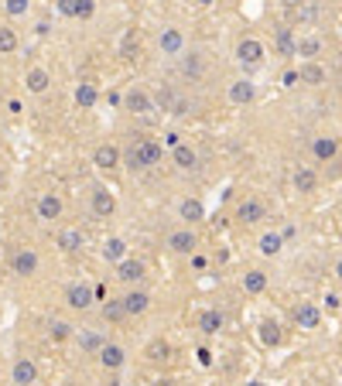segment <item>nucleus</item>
Segmentation results:
<instances>
[{"instance_id": "nucleus-24", "label": "nucleus", "mask_w": 342, "mask_h": 386, "mask_svg": "<svg viewBox=\"0 0 342 386\" xmlns=\"http://www.w3.org/2000/svg\"><path fill=\"white\" fill-rule=\"evenodd\" d=\"M222 325H226V318H222V311L219 308H206L202 314H199V328H202V335H219Z\"/></svg>"}, {"instance_id": "nucleus-29", "label": "nucleus", "mask_w": 342, "mask_h": 386, "mask_svg": "<svg viewBox=\"0 0 342 386\" xmlns=\"http://www.w3.org/2000/svg\"><path fill=\"white\" fill-rule=\"evenodd\" d=\"M140 154H144V164H147V168H158V164L165 161V147H161L158 140L144 137V140H140Z\"/></svg>"}, {"instance_id": "nucleus-6", "label": "nucleus", "mask_w": 342, "mask_h": 386, "mask_svg": "<svg viewBox=\"0 0 342 386\" xmlns=\"http://www.w3.org/2000/svg\"><path fill=\"white\" fill-rule=\"evenodd\" d=\"M38 362L35 359H28V355H17L14 359V366H10V383H17V386H31V383H38Z\"/></svg>"}, {"instance_id": "nucleus-20", "label": "nucleus", "mask_w": 342, "mask_h": 386, "mask_svg": "<svg viewBox=\"0 0 342 386\" xmlns=\"http://www.w3.org/2000/svg\"><path fill=\"white\" fill-rule=\"evenodd\" d=\"M55 243H58V250H62V253H79V250L86 246V232L76 230V226H69V230L58 232V239H55Z\"/></svg>"}, {"instance_id": "nucleus-17", "label": "nucleus", "mask_w": 342, "mask_h": 386, "mask_svg": "<svg viewBox=\"0 0 342 386\" xmlns=\"http://www.w3.org/2000/svg\"><path fill=\"white\" fill-rule=\"evenodd\" d=\"M158 48H161L165 55H171V58H178V55L185 51V35H181V28H161Z\"/></svg>"}, {"instance_id": "nucleus-18", "label": "nucleus", "mask_w": 342, "mask_h": 386, "mask_svg": "<svg viewBox=\"0 0 342 386\" xmlns=\"http://www.w3.org/2000/svg\"><path fill=\"white\" fill-rule=\"evenodd\" d=\"M171 161H174V168H178V171H195V168H199V154H195V147H192V144H181V140L171 147Z\"/></svg>"}, {"instance_id": "nucleus-47", "label": "nucleus", "mask_w": 342, "mask_h": 386, "mask_svg": "<svg viewBox=\"0 0 342 386\" xmlns=\"http://www.w3.org/2000/svg\"><path fill=\"white\" fill-rule=\"evenodd\" d=\"M336 277H339V280H342V260H339V264H336Z\"/></svg>"}, {"instance_id": "nucleus-37", "label": "nucleus", "mask_w": 342, "mask_h": 386, "mask_svg": "<svg viewBox=\"0 0 342 386\" xmlns=\"http://www.w3.org/2000/svg\"><path fill=\"white\" fill-rule=\"evenodd\" d=\"M103 318H106V321H113V325H117V321H124V318H127L124 301H120V298H117V301H106V305H103Z\"/></svg>"}, {"instance_id": "nucleus-38", "label": "nucleus", "mask_w": 342, "mask_h": 386, "mask_svg": "<svg viewBox=\"0 0 342 386\" xmlns=\"http://www.w3.org/2000/svg\"><path fill=\"white\" fill-rule=\"evenodd\" d=\"M3 10L7 17H24L31 10V0H3Z\"/></svg>"}, {"instance_id": "nucleus-30", "label": "nucleus", "mask_w": 342, "mask_h": 386, "mask_svg": "<svg viewBox=\"0 0 342 386\" xmlns=\"http://www.w3.org/2000/svg\"><path fill=\"white\" fill-rule=\"evenodd\" d=\"M76 335V328H72V321H65V318H55L51 325H48V339L51 342H69Z\"/></svg>"}, {"instance_id": "nucleus-26", "label": "nucleus", "mask_w": 342, "mask_h": 386, "mask_svg": "<svg viewBox=\"0 0 342 386\" xmlns=\"http://www.w3.org/2000/svg\"><path fill=\"white\" fill-rule=\"evenodd\" d=\"M178 219H185V223H199V219H206L202 202H199V198H181V202H178Z\"/></svg>"}, {"instance_id": "nucleus-8", "label": "nucleus", "mask_w": 342, "mask_h": 386, "mask_svg": "<svg viewBox=\"0 0 342 386\" xmlns=\"http://www.w3.org/2000/svg\"><path fill=\"white\" fill-rule=\"evenodd\" d=\"M325 79H329V72H325V65H322L318 58H304V62L298 65V82L301 86L318 89V86H325Z\"/></svg>"}, {"instance_id": "nucleus-33", "label": "nucleus", "mask_w": 342, "mask_h": 386, "mask_svg": "<svg viewBox=\"0 0 342 386\" xmlns=\"http://www.w3.org/2000/svg\"><path fill=\"white\" fill-rule=\"evenodd\" d=\"M17 45H21L17 31H14L10 24H0V55H14V51H17Z\"/></svg>"}, {"instance_id": "nucleus-28", "label": "nucleus", "mask_w": 342, "mask_h": 386, "mask_svg": "<svg viewBox=\"0 0 342 386\" xmlns=\"http://www.w3.org/2000/svg\"><path fill=\"white\" fill-rule=\"evenodd\" d=\"M144 355L154 362V366H161V362H168V355H171V346H168V339H151L147 346H144Z\"/></svg>"}, {"instance_id": "nucleus-1", "label": "nucleus", "mask_w": 342, "mask_h": 386, "mask_svg": "<svg viewBox=\"0 0 342 386\" xmlns=\"http://www.w3.org/2000/svg\"><path fill=\"white\" fill-rule=\"evenodd\" d=\"M233 55H236V62H240L243 69H256V65H263L267 48H263L256 38H240L236 41V48H233Z\"/></svg>"}, {"instance_id": "nucleus-15", "label": "nucleus", "mask_w": 342, "mask_h": 386, "mask_svg": "<svg viewBox=\"0 0 342 386\" xmlns=\"http://www.w3.org/2000/svg\"><path fill=\"white\" fill-rule=\"evenodd\" d=\"M226 96H229L233 106H250L256 99V86L250 79H236V82H229V93H226Z\"/></svg>"}, {"instance_id": "nucleus-46", "label": "nucleus", "mask_w": 342, "mask_h": 386, "mask_svg": "<svg viewBox=\"0 0 342 386\" xmlns=\"http://www.w3.org/2000/svg\"><path fill=\"white\" fill-rule=\"evenodd\" d=\"M192 3H199V7H213L215 0H192Z\"/></svg>"}, {"instance_id": "nucleus-13", "label": "nucleus", "mask_w": 342, "mask_h": 386, "mask_svg": "<svg viewBox=\"0 0 342 386\" xmlns=\"http://www.w3.org/2000/svg\"><path fill=\"white\" fill-rule=\"evenodd\" d=\"M256 339H260V346L277 348L281 342H284V328H281V321H277V318H263V321L256 325Z\"/></svg>"}, {"instance_id": "nucleus-21", "label": "nucleus", "mask_w": 342, "mask_h": 386, "mask_svg": "<svg viewBox=\"0 0 342 386\" xmlns=\"http://www.w3.org/2000/svg\"><path fill=\"white\" fill-rule=\"evenodd\" d=\"M144 264L140 260H133V257H124L120 264H117V277L124 280V284H140L144 280Z\"/></svg>"}, {"instance_id": "nucleus-36", "label": "nucleus", "mask_w": 342, "mask_h": 386, "mask_svg": "<svg viewBox=\"0 0 342 386\" xmlns=\"http://www.w3.org/2000/svg\"><path fill=\"white\" fill-rule=\"evenodd\" d=\"M298 55H304V58H318V55H322V38H315V35L301 38L298 41Z\"/></svg>"}, {"instance_id": "nucleus-41", "label": "nucleus", "mask_w": 342, "mask_h": 386, "mask_svg": "<svg viewBox=\"0 0 342 386\" xmlns=\"http://www.w3.org/2000/svg\"><path fill=\"white\" fill-rule=\"evenodd\" d=\"M195 355H199V366H206V369L213 366V352H209V348H199Z\"/></svg>"}, {"instance_id": "nucleus-12", "label": "nucleus", "mask_w": 342, "mask_h": 386, "mask_svg": "<svg viewBox=\"0 0 342 386\" xmlns=\"http://www.w3.org/2000/svg\"><path fill=\"white\" fill-rule=\"evenodd\" d=\"M311 154H315V161H322V164L336 161V154H339V137H332V134L311 137Z\"/></svg>"}, {"instance_id": "nucleus-11", "label": "nucleus", "mask_w": 342, "mask_h": 386, "mask_svg": "<svg viewBox=\"0 0 342 386\" xmlns=\"http://www.w3.org/2000/svg\"><path fill=\"white\" fill-rule=\"evenodd\" d=\"M124 110L127 113H137V116H147L151 110H154V99H151V93H144V89H127L124 93Z\"/></svg>"}, {"instance_id": "nucleus-42", "label": "nucleus", "mask_w": 342, "mask_h": 386, "mask_svg": "<svg viewBox=\"0 0 342 386\" xmlns=\"http://www.w3.org/2000/svg\"><path fill=\"white\" fill-rule=\"evenodd\" d=\"M199 69H202V65H199V58H185V72H192V76H195Z\"/></svg>"}, {"instance_id": "nucleus-10", "label": "nucleus", "mask_w": 342, "mask_h": 386, "mask_svg": "<svg viewBox=\"0 0 342 386\" xmlns=\"http://www.w3.org/2000/svg\"><path fill=\"white\" fill-rule=\"evenodd\" d=\"M260 219H267V205H263L260 198H243V202L236 205V223H243V226H256Z\"/></svg>"}, {"instance_id": "nucleus-40", "label": "nucleus", "mask_w": 342, "mask_h": 386, "mask_svg": "<svg viewBox=\"0 0 342 386\" xmlns=\"http://www.w3.org/2000/svg\"><path fill=\"white\" fill-rule=\"evenodd\" d=\"M76 10H79V0H58V14L62 17H76Z\"/></svg>"}, {"instance_id": "nucleus-19", "label": "nucleus", "mask_w": 342, "mask_h": 386, "mask_svg": "<svg viewBox=\"0 0 342 386\" xmlns=\"http://www.w3.org/2000/svg\"><path fill=\"white\" fill-rule=\"evenodd\" d=\"M291 318H295V325H298V328H308V332L322 325V311L315 308V305H308V301H301L298 308L291 311Z\"/></svg>"}, {"instance_id": "nucleus-23", "label": "nucleus", "mask_w": 342, "mask_h": 386, "mask_svg": "<svg viewBox=\"0 0 342 386\" xmlns=\"http://www.w3.org/2000/svg\"><path fill=\"white\" fill-rule=\"evenodd\" d=\"M72 96H76V106H79V110H96V106H99V89H96L92 82H79Z\"/></svg>"}, {"instance_id": "nucleus-35", "label": "nucleus", "mask_w": 342, "mask_h": 386, "mask_svg": "<svg viewBox=\"0 0 342 386\" xmlns=\"http://www.w3.org/2000/svg\"><path fill=\"white\" fill-rule=\"evenodd\" d=\"M72 339L79 342V348H83L86 355H96L99 346H103V335H96V332H83V335H72Z\"/></svg>"}, {"instance_id": "nucleus-43", "label": "nucleus", "mask_w": 342, "mask_h": 386, "mask_svg": "<svg viewBox=\"0 0 342 386\" xmlns=\"http://www.w3.org/2000/svg\"><path fill=\"white\" fill-rule=\"evenodd\" d=\"M284 86H298V69H291V72H284Z\"/></svg>"}, {"instance_id": "nucleus-27", "label": "nucleus", "mask_w": 342, "mask_h": 386, "mask_svg": "<svg viewBox=\"0 0 342 386\" xmlns=\"http://www.w3.org/2000/svg\"><path fill=\"white\" fill-rule=\"evenodd\" d=\"M291 185H295V192L311 195L315 188H318V175H315L311 168H298V171H295V178H291Z\"/></svg>"}, {"instance_id": "nucleus-39", "label": "nucleus", "mask_w": 342, "mask_h": 386, "mask_svg": "<svg viewBox=\"0 0 342 386\" xmlns=\"http://www.w3.org/2000/svg\"><path fill=\"white\" fill-rule=\"evenodd\" d=\"M96 14V0H79V10H76V17L79 21H89Z\"/></svg>"}, {"instance_id": "nucleus-45", "label": "nucleus", "mask_w": 342, "mask_h": 386, "mask_svg": "<svg viewBox=\"0 0 342 386\" xmlns=\"http://www.w3.org/2000/svg\"><path fill=\"white\" fill-rule=\"evenodd\" d=\"M192 264H195V271H206V257H199V253H192Z\"/></svg>"}, {"instance_id": "nucleus-32", "label": "nucleus", "mask_w": 342, "mask_h": 386, "mask_svg": "<svg viewBox=\"0 0 342 386\" xmlns=\"http://www.w3.org/2000/svg\"><path fill=\"white\" fill-rule=\"evenodd\" d=\"M243 291H247V294H263V291H267V273L247 271L243 273Z\"/></svg>"}, {"instance_id": "nucleus-44", "label": "nucleus", "mask_w": 342, "mask_h": 386, "mask_svg": "<svg viewBox=\"0 0 342 386\" xmlns=\"http://www.w3.org/2000/svg\"><path fill=\"white\" fill-rule=\"evenodd\" d=\"M325 305H329V308H339L342 298H339V294H325Z\"/></svg>"}, {"instance_id": "nucleus-48", "label": "nucleus", "mask_w": 342, "mask_h": 386, "mask_svg": "<svg viewBox=\"0 0 342 386\" xmlns=\"http://www.w3.org/2000/svg\"><path fill=\"white\" fill-rule=\"evenodd\" d=\"M339 308H342V305H339Z\"/></svg>"}, {"instance_id": "nucleus-5", "label": "nucleus", "mask_w": 342, "mask_h": 386, "mask_svg": "<svg viewBox=\"0 0 342 386\" xmlns=\"http://www.w3.org/2000/svg\"><path fill=\"white\" fill-rule=\"evenodd\" d=\"M65 305L72 311H89L96 305V287H89V284H69L65 287Z\"/></svg>"}, {"instance_id": "nucleus-31", "label": "nucleus", "mask_w": 342, "mask_h": 386, "mask_svg": "<svg viewBox=\"0 0 342 386\" xmlns=\"http://www.w3.org/2000/svg\"><path fill=\"white\" fill-rule=\"evenodd\" d=\"M256 246H260V253H263V257H277V253H281V246H284V236H281V232H263Z\"/></svg>"}, {"instance_id": "nucleus-25", "label": "nucleus", "mask_w": 342, "mask_h": 386, "mask_svg": "<svg viewBox=\"0 0 342 386\" xmlns=\"http://www.w3.org/2000/svg\"><path fill=\"white\" fill-rule=\"evenodd\" d=\"M99 253H103V260H106V264H113V267H117V264L127 257V243H124L120 236H110V239L103 243V250H99Z\"/></svg>"}, {"instance_id": "nucleus-3", "label": "nucleus", "mask_w": 342, "mask_h": 386, "mask_svg": "<svg viewBox=\"0 0 342 386\" xmlns=\"http://www.w3.org/2000/svg\"><path fill=\"white\" fill-rule=\"evenodd\" d=\"M89 209H92V216H99V219H113V212H117V195L110 192L106 185H92Z\"/></svg>"}, {"instance_id": "nucleus-22", "label": "nucleus", "mask_w": 342, "mask_h": 386, "mask_svg": "<svg viewBox=\"0 0 342 386\" xmlns=\"http://www.w3.org/2000/svg\"><path fill=\"white\" fill-rule=\"evenodd\" d=\"M24 86H28V93H35V96H44V93H48V86H51V76H48V69H42V65L28 69V76H24Z\"/></svg>"}, {"instance_id": "nucleus-14", "label": "nucleus", "mask_w": 342, "mask_h": 386, "mask_svg": "<svg viewBox=\"0 0 342 386\" xmlns=\"http://www.w3.org/2000/svg\"><path fill=\"white\" fill-rule=\"evenodd\" d=\"M62 212H65L62 195L44 192L42 198H38V219H42V223H55V219H62Z\"/></svg>"}, {"instance_id": "nucleus-2", "label": "nucleus", "mask_w": 342, "mask_h": 386, "mask_svg": "<svg viewBox=\"0 0 342 386\" xmlns=\"http://www.w3.org/2000/svg\"><path fill=\"white\" fill-rule=\"evenodd\" d=\"M92 164L99 168V171H117V168H124V147L120 144H96L92 147Z\"/></svg>"}, {"instance_id": "nucleus-7", "label": "nucleus", "mask_w": 342, "mask_h": 386, "mask_svg": "<svg viewBox=\"0 0 342 386\" xmlns=\"http://www.w3.org/2000/svg\"><path fill=\"white\" fill-rule=\"evenodd\" d=\"M96 355H99V366H103V369H110V373H117V369H124V366H127V348L117 346V342H103Z\"/></svg>"}, {"instance_id": "nucleus-4", "label": "nucleus", "mask_w": 342, "mask_h": 386, "mask_svg": "<svg viewBox=\"0 0 342 386\" xmlns=\"http://www.w3.org/2000/svg\"><path fill=\"white\" fill-rule=\"evenodd\" d=\"M38 267H42V260H38V253H35V250L21 246V250H14V253H10V273H17V277H35Z\"/></svg>"}, {"instance_id": "nucleus-9", "label": "nucleus", "mask_w": 342, "mask_h": 386, "mask_svg": "<svg viewBox=\"0 0 342 386\" xmlns=\"http://www.w3.org/2000/svg\"><path fill=\"white\" fill-rule=\"evenodd\" d=\"M168 250H171V253H178V257H192V253L199 250V236H195L192 230L168 232Z\"/></svg>"}, {"instance_id": "nucleus-16", "label": "nucleus", "mask_w": 342, "mask_h": 386, "mask_svg": "<svg viewBox=\"0 0 342 386\" xmlns=\"http://www.w3.org/2000/svg\"><path fill=\"white\" fill-rule=\"evenodd\" d=\"M124 301V311H127V318H137V314H147L151 308V294L147 291H140V287H130L127 294L120 298Z\"/></svg>"}, {"instance_id": "nucleus-34", "label": "nucleus", "mask_w": 342, "mask_h": 386, "mask_svg": "<svg viewBox=\"0 0 342 386\" xmlns=\"http://www.w3.org/2000/svg\"><path fill=\"white\" fill-rule=\"evenodd\" d=\"M124 168H130V171H147L144 154H140V140H133L127 151H124Z\"/></svg>"}]
</instances>
